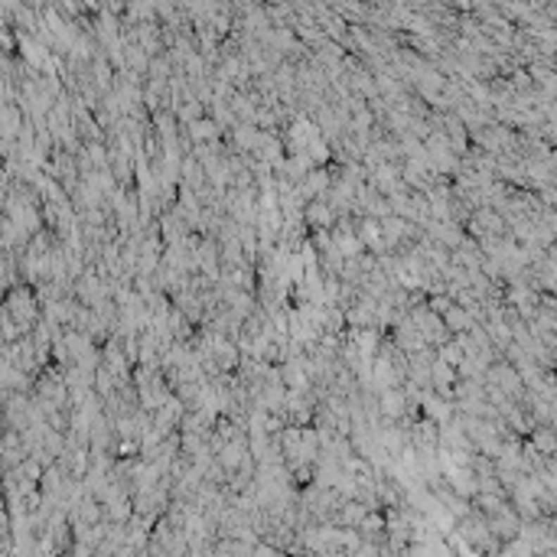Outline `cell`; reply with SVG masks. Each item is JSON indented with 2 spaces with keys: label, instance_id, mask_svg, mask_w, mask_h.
Wrapping results in <instances>:
<instances>
[{
  "label": "cell",
  "instance_id": "obj_2",
  "mask_svg": "<svg viewBox=\"0 0 557 557\" xmlns=\"http://www.w3.org/2000/svg\"><path fill=\"white\" fill-rule=\"evenodd\" d=\"M306 218H310L313 225L326 228V225H332V218H336V212H332L330 206H323V202H310V209H306Z\"/></svg>",
  "mask_w": 557,
  "mask_h": 557
},
{
  "label": "cell",
  "instance_id": "obj_1",
  "mask_svg": "<svg viewBox=\"0 0 557 557\" xmlns=\"http://www.w3.org/2000/svg\"><path fill=\"white\" fill-rule=\"evenodd\" d=\"M7 316L17 320L23 330H30V323H33V316H36V296L30 294L27 287H13L7 294Z\"/></svg>",
  "mask_w": 557,
  "mask_h": 557
},
{
  "label": "cell",
  "instance_id": "obj_3",
  "mask_svg": "<svg viewBox=\"0 0 557 557\" xmlns=\"http://www.w3.org/2000/svg\"><path fill=\"white\" fill-rule=\"evenodd\" d=\"M192 137H196V140H215L218 137V124L202 118V121L192 124Z\"/></svg>",
  "mask_w": 557,
  "mask_h": 557
}]
</instances>
